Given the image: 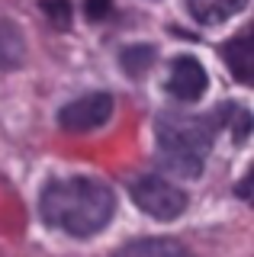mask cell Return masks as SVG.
I'll return each mask as SVG.
<instances>
[{
  "mask_svg": "<svg viewBox=\"0 0 254 257\" xmlns=\"http://www.w3.org/2000/svg\"><path fill=\"white\" fill-rule=\"evenodd\" d=\"M39 212L45 225L71 238H90L109 225L116 212V196L97 177H61L45 183Z\"/></svg>",
  "mask_w": 254,
  "mask_h": 257,
  "instance_id": "1",
  "label": "cell"
},
{
  "mask_svg": "<svg viewBox=\"0 0 254 257\" xmlns=\"http://www.w3.org/2000/svg\"><path fill=\"white\" fill-rule=\"evenodd\" d=\"M216 128L219 122L212 116H161L155 132L164 164L184 177H200L216 142Z\"/></svg>",
  "mask_w": 254,
  "mask_h": 257,
  "instance_id": "2",
  "label": "cell"
},
{
  "mask_svg": "<svg viewBox=\"0 0 254 257\" xmlns=\"http://www.w3.org/2000/svg\"><path fill=\"white\" fill-rule=\"evenodd\" d=\"M132 203L158 222H171V219H177V215H184L187 193L180 187H174L171 180H164V177L145 174L132 183Z\"/></svg>",
  "mask_w": 254,
  "mask_h": 257,
  "instance_id": "3",
  "label": "cell"
},
{
  "mask_svg": "<svg viewBox=\"0 0 254 257\" xmlns=\"http://www.w3.org/2000/svg\"><path fill=\"white\" fill-rule=\"evenodd\" d=\"M109 116H113V96L106 90H90L61 106L58 125L65 132H93V128L106 125Z\"/></svg>",
  "mask_w": 254,
  "mask_h": 257,
  "instance_id": "4",
  "label": "cell"
},
{
  "mask_svg": "<svg viewBox=\"0 0 254 257\" xmlns=\"http://www.w3.org/2000/svg\"><path fill=\"white\" fill-rule=\"evenodd\" d=\"M209 87V74L193 55H180V58L171 61V74H168V93L177 96L184 103L200 100Z\"/></svg>",
  "mask_w": 254,
  "mask_h": 257,
  "instance_id": "5",
  "label": "cell"
},
{
  "mask_svg": "<svg viewBox=\"0 0 254 257\" xmlns=\"http://www.w3.org/2000/svg\"><path fill=\"white\" fill-rule=\"evenodd\" d=\"M109 257H193V254L174 238H139Z\"/></svg>",
  "mask_w": 254,
  "mask_h": 257,
  "instance_id": "6",
  "label": "cell"
},
{
  "mask_svg": "<svg viewBox=\"0 0 254 257\" xmlns=\"http://www.w3.org/2000/svg\"><path fill=\"white\" fill-rule=\"evenodd\" d=\"M244 4L248 0H187V10L203 26H219V23H225V20L241 13Z\"/></svg>",
  "mask_w": 254,
  "mask_h": 257,
  "instance_id": "7",
  "label": "cell"
},
{
  "mask_svg": "<svg viewBox=\"0 0 254 257\" xmlns=\"http://www.w3.org/2000/svg\"><path fill=\"white\" fill-rule=\"evenodd\" d=\"M26 58V39L13 20H0V68L17 71Z\"/></svg>",
  "mask_w": 254,
  "mask_h": 257,
  "instance_id": "8",
  "label": "cell"
},
{
  "mask_svg": "<svg viewBox=\"0 0 254 257\" xmlns=\"http://www.w3.org/2000/svg\"><path fill=\"white\" fill-rule=\"evenodd\" d=\"M222 55H225L228 71H232L241 84H251V77H254V52H251V36H248V32L235 36L232 42L225 45Z\"/></svg>",
  "mask_w": 254,
  "mask_h": 257,
  "instance_id": "9",
  "label": "cell"
},
{
  "mask_svg": "<svg viewBox=\"0 0 254 257\" xmlns=\"http://www.w3.org/2000/svg\"><path fill=\"white\" fill-rule=\"evenodd\" d=\"M119 61H122V71H125V74L142 77L148 68H152V61H155V48L152 45H129V48H122Z\"/></svg>",
  "mask_w": 254,
  "mask_h": 257,
  "instance_id": "10",
  "label": "cell"
},
{
  "mask_svg": "<svg viewBox=\"0 0 254 257\" xmlns=\"http://www.w3.org/2000/svg\"><path fill=\"white\" fill-rule=\"evenodd\" d=\"M42 10L49 13V20L55 23V26H61V29L68 26V4H65V0H45Z\"/></svg>",
  "mask_w": 254,
  "mask_h": 257,
  "instance_id": "11",
  "label": "cell"
},
{
  "mask_svg": "<svg viewBox=\"0 0 254 257\" xmlns=\"http://www.w3.org/2000/svg\"><path fill=\"white\" fill-rule=\"evenodd\" d=\"M109 7H113V0H87L84 10H87V16H90V20H106Z\"/></svg>",
  "mask_w": 254,
  "mask_h": 257,
  "instance_id": "12",
  "label": "cell"
}]
</instances>
